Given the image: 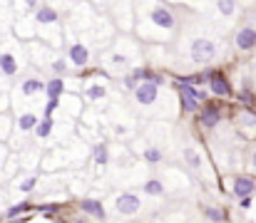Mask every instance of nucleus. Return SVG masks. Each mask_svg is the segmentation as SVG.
Listing matches in <instances>:
<instances>
[{"mask_svg": "<svg viewBox=\"0 0 256 223\" xmlns=\"http://www.w3.org/2000/svg\"><path fill=\"white\" fill-rule=\"evenodd\" d=\"M134 20L142 42H167L179 30V15L167 0H134Z\"/></svg>", "mask_w": 256, "mask_h": 223, "instance_id": "f257e3e1", "label": "nucleus"}, {"mask_svg": "<svg viewBox=\"0 0 256 223\" xmlns=\"http://www.w3.org/2000/svg\"><path fill=\"white\" fill-rule=\"evenodd\" d=\"M142 40H132L127 35H117L110 47L102 52V67L112 74H130L134 70L137 60L142 57V47H140Z\"/></svg>", "mask_w": 256, "mask_h": 223, "instance_id": "f03ea898", "label": "nucleus"}, {"mask_svg": "<svg viewBox=\"0 0 256 223\" xmlns=\"http://www.w3.org/2000/svg\"><path fill=\"white\" fill-rule=\"evenodd\" d=\"M32 20H35V27H38V37L42 42H48L58 50H65V25H62V12H60L58 5L45 0L35 10Z\"/></svg>", "mask_w": 256, "mask_h": 223, "instance_id": "7ed1b4c3", "label": "nucleus"}, {"mask_svg": "<svg viewBox=\"0 0 256 223\" xmlns=\"http://www.w3.org/2000/svg\"><path fill=\"white\" fill-rule=\"evenodd\" d=\"M28 60H30V55H28V42L25 40L10 35L8 40L0 42V74H5L8 79L25 74Z\"/></svg>", "mask_w": 256, "mask_h": 223, "instance_id": "20e7f679", "label": "nucleus"}, {"mask_svg": "<svg viewBox=\"0 0 256 223\" xmlns=\"http://www.w3.org/2000/svg\"><path fill=\"white\" fill-rule=\"evenodd\" d=\"M94 7H100V12L112 20L114 27L120 30H132L134 27V0H90Z\"/></svg>", "mask_w": 256, "mask_h": 223, "instance_id": "39448f33", "label": "nucleus"}, {"mask_svg": "<svg viewBox=\"0 0 256 223\" xmlns=\"http://www.w3.org/2000/svg\"><path fill=\"white\" fill-rule=\"evenodd\" d=\"M186 60L192 65H209L216 60L219 55V42L214 35H206V32H196V35H189L186 37Z\"/></svg>", "mask_w": 256, "mask_h": 223, "instance_id": "423d86ee", "label": "nucleus"}, {"mask_svg": "<svg viewBox=\"0 0 256 223\" xmlns=\"http://www.w3.org/2000/svg\"><path fill=\"white\" fill-rule=\"evenodd\" d=\"M65 57H68L70 67H75V70H85L92 60V45L82 40L80 35L70 32L68 27H65Z\"/></svg>", "mask_w": 256, "mask_h": 223, "instance_id": "0eeeda50", "label": "nucleus"}, {"mask_svg": "<svg viewBox=\"0 0 256 223\" xmlns=\"http://www.w3.org/2000/svg\"><path fill=\"white\" fill-rule=\"evenodd\" d=\"M234 50L236 52H254L256 50V22L254 20H246V22H242L239 27H236V32H234Z\"/></svg>", "mask_w": 256, "mask_h": 223, "instance_id": "6e6552de", "label": "nucleus"}, {"mask_svg": "<svg viewBox=\"0 0 256 223\" xmlns=\"http://www.w3.org/2000/svg\"><path fill=\"white\" fill-rule=\"evenodd\" d=\"M162 102V87L154 84V82H142L137 89H134V104L142 107V109H152Z\"/></svg>", "mask_w": 256, "mask_h": 223, "instance_id": "1a4fd4ad", "label": "nucleus"}, {"mask_svg": "<svg viewBox=\"0 0 256 223\" xmlns=\"http://www.w3.org/2000/svg\"><path fill=\"white\" fill-rule=\"evenodd\" d=\"M204 99H206V94L202 89H196L194 84H189V82L179 84V104L184 112H196L204 104Z\"/></svg>", "mask_w": 256, "mask_h": 223, "instance_id": "9d476101", "label": "nucleus"}, {"mask_svg": "<svg viewBox=\"0 0 256 223\" xmlns=\"http://www.w3.org/2000/svg\"><path fill=\"white\" fill-rule=\"evenodd\" d=\"M45 82H48V79H42L35 70H32V72H25V74H20V79H18V92H20L22 97L42 94V92H45Z\"/></svg>", "mask_w": 256, "mask_h": 223, "instance_id": "9b49d317", "label": "nucleus"}, {"mask_svg": "<svg viewBox=\"0 0 256 223\" xmlns=\"http://www.w3.org/2000/svg\"><path fill=\"white\" fill-rule=\"evenodd\" d=\"M212 5H214L216 17L224 20V22H234V20L242 15V5H239V0H212Z\"/></svg>", "mask_w": 256, "mask_h": 223, "instance_id": "f8f14e48", "label": "nucleus"}, {"mask_svg": "<svg viewBox=\"0 0 256 223\" xmlns=\"http://www.w3.org/2000/svg\"><path fill=\"white\" fill-rule=\"evenodd\" d=\"M12 25H15V7H12V0H0V42L10 37Z\"/></svg>", "mask_w": 256, "mask_h": 223, "instance_id": "ddd939ff", "label": "nucleus"}, {"mask_svg": "<svg viewBox=\"0 0 256 223\" xmlns=\"http://www.w3.org/2000/svg\"><path fill=\"white\" fill-rule=\"evenodd\" d=\"M140 209H142V199H140L137 194L124 191V194L117 196V211H120L122 216H134Z\"/></svg>", "mask_w": 256, "mask_h": 223, "instance_id": "4468645a", "label": "nucleus"}, {"mask_svg": "<svg viewBox=\"0 0 256 223\" xmlns=\"http://www.w3.org/2000/svg\"><path fill=\"white\" fill-rule=\"evenodd\" d=\"M38 122H40V117H38V112H32V109H28V112H20L18 117H15V134H30V132H35V127H38Z\"/></svg>", "mask_w": 256, "mask_h": 223, "instance_id": "2eb2a0df", "label": "nucleus"}, {"mask_svg": "<svg viewBox=\"0 0 256 223\" xmlns=\"http://www.w3.org/2000/svg\"><path fill=\"white\" fill-rule=\"evenodd\" d=\"M206 82H209V89H212L216 97H229V94H232L229 79L224 77V72H206Z\"/></svg>", "mask_w": 256, "mask_h": 223, "instance_id": "dca6fc26", "label": "nucleus"}, {"mask_svg": "<svg viewBox=\"0 0 256 223\" xmlns=\"http://www.w3.org/2000/svg\"><path fill=\"white\" fill-rule=\"evenodd\" d=\"M219 122H222V109L216 104H204L202 107V114H199V124L204 129H214Z\"/></svg>", "mask_w": 256, "mask_h": 223, "instance_id": "f3484780", "label": "nucleus"}, {"mask_svg": "<svg viewBox=\"0 0 256 223\" xmlns=\"http://www.w3.org/2000/svg\"><path fill=\"white\" fill-rule=\"evenodd\" d=\"M100 79V77H97ZM97 79H90L85 87H82V97L87 102H100V99H107V84L104 82H97Z\"/></svg>", "mask_w": 256, "mask_h": 223, "instance_id": "a211bd4d", "label": "nucleus"}, {"mask_svg": "<svg viewBox=\"0 0 256 223\" xmlns=\"http://www.w3.org/2000/svg\"><path fill=\"white\" fill-rule=\"evenodd\" d=\"M232 191H234L236 199H246V196H252V194L256 191V179H252V176H236L234 184H232Z\"/></svg>", "mask_w": 256, "mask_h": 223, "instance_id": "6ab92c4d", "label": "nucleus"}, {"mask_svg": "<svg viewBox=\"0 0 256 223\" xmlns=\"http://www.w3.org/2000/svg\"><path fill=\"white\" fill-rule=\"evenodd\" d=\"M62 92H65V77H50L48 82H45V97L48 99H60L62 97Z\"/></svg>", "mask_w": 256, "mask_h": 223, "instance_id": "aec40b11", "label": "nucleus"}, {"mask_svg": "<svg viewBox=\"0 0 256 223\" xmlns=\"http://www.w3.org/2000/svg\"><path fill=\"white\" fill-rule=\"evenodd\" d=\"M42 5V0H12V7H15V17H28V15H35V10Z\"/></svg>", "mask_w": 256, "mask_h": 223, "instance_id": "412c9836", "label": "nucleus"}, {"mask_svg": "<svg viewBox=\"0 0 256 223\" xmlns=\"http://www.w3.org/2000/svg\"><path fill=\"white\" fill-rule=\"evenodd\" d=\"M52 114H42L40 117V122H38V127H35V139H48L50 137V132H52Z\"/></svg>", "mask_w": 256, "mask_h": 223, "instance_id": "4be33fe9", "label": "nucleus"}, {"mask_svg": "<svg viewBox=\"0 0 256 223\" xmlns=\"http://www.w3.org/2000/svg\"><path fill=\"white\" fill-rule=\"evenodd\" d=\"M80 209L90 214V216H94V219H104V209H102V204L100 201H94V199H82L80 201Z\"/></svg>", "mask_w": 256, "mask_h": 223, "instance_id": "5701e85b", "label": "nucleus"}, {"mask_svg": "<svg viewBox=\"0 0 256 223\" xmlns=\"http://www.w3.org/2000/svg\"><path fill=\"white\" fill-rule=\"evenodd\" d=\"M236 124H239L244 132L256 134V114H252V112H239V114H236Z\"/></svg>", "mask_w": 256, "mask_h": 223, "instance_id": "b1692460", "label": "nucleus"}, {"mask_svg": "<svg viewBox=\"0 0 256 223\" xmlns=\"http://www.w3.org/2000/svg\"><path fill=\"white\" fill-rule=\"evenodd\" d=\"M182 156H184V164H186L189 169H196V171L202 169V156H199V151L194 147H184V154H182Z\"/></svg>", "mask_w": 256, "mask_h": 223, "instance_id": "393cba45", "label": "nucleus"}, {"mask_svg": "<svg viewBox=\"0 0 256 223\" xmlns=\"http://www.w3.org/2000/svg\"><path fill=\"white\" fill-rule=\"evenodd\" d=\"M10 132H12V119H10V114L0 112V144L10 137Z\"/></svg>", "mask_w": 256, "mask_h": 223, "instance_id": "a878e982", "label": "nucleus"}, {"mask_svg": "<svg viewBox=\"0 0 256 223\" xmlns=\"http://www.w3.org/2000/svg\"><path fill=\"white\" fill-rule=\"evenodd\" d=\"M8 97H10V84H8V77L0 74V112L8 109Z\"/></svg>", "mask_w": 256, "mask_h": 223, "instance_id": "bb28decb", "label": "nucleus"}, {"mask_svg": "<svg viewBox=\"0 0 256 223\" xmlns=\"http://www.w3.org/2000/svg\"><path fill=\"white\" fill-rule=\"evenodd\" d=\"M94 164H100V166L110 164V149H107V144H97L94 147Z\"/></svg>", "mask_w": 256, "mask_h": 223, "instance_id": "cd10ccee", "label": "nucleus"}, {"mask_svg": "<svg viewBox=\"0 0 256 223\" xmlns=\"http://www.w3.org/2000/svg\"><path fill=\"white\" fill-rule=\"evenodd\" d=\"M142 159L147 161V164H160L162 159H164V154L160 151L157 147H150V149H144V154H142Z\"/></svg>", "mask_w": 256, "mask_h": 223, "instance_id": "c85d7f7f", "label": "nucleus"}, {"mask_svg": "<svg viewBox=\"0 0 256 223\" xmlns=\"http://www.w3.org/2000/svg\"><path fill=\"white\" fill-rule=\"evenodd\" d=\"M204 216H206L209 221H214V223L224 221V211H222V209H212V206H206V209H204Z\"/></svg>", "mask_w": 256, "mask_h": 223, "instance_id": "c756f323", "label": "nucleus"}, {"mask_svg": "<svg viewBox=\"0 0 256 223\" xmlns=\"http://www.w3.org/2000/svg\"><path fill=\"white\" fill-rule=\"evenodd\" d=\"M35 184H38V176H32V174H30V176H25V179L18 184V189H20V191H32V189H35Z\"/></svg>", "mask_w": 256, "mask_h": 223, "instance_id": "7c9ffc66", "label": "nucleus"}, {"mask_svg": "<svg viewBox=\"0 0 256 223\" xmlns=\"http://www.w3.org/2000/svg\"><path fill=\"white\" fill-rule=\"evenodd\" d=\"M164 191V186L160 184V181H147L144 184V194H152V196H160Z\"/></svg>", "mask_w": 256, "mask_h": 223, "instance_id": "2f4dec72", "label": "nucleus"}, {"mask_svg": "<svg viewBox=\"0 0 256 223\" xmlns=\"http://www.w3.org/2000/svg\"><path fill=\"white\" fill-rule=\"evenodd\" d=\"M28 209H30V204H18V206H12V209L8 211V216L12 219V216H18V214H25Z\"/></svg>", "mask_w": 256, "mask_h": 223, "instance_id": "473e14b6", "label": "nucleus"}, {"mask_svg": "<svg viewBox=\"0 0 256 223\" xmlns=\"http://www.w3.org/2000/svg\"><path fill=\"white\" fill-rule=\"evenodd\" d=\"M242 102H244V104H254V94H252L249 89H242Z\"/></svg>", "mask_w": 256, "mask_h": 223, "instance_id": "72a5a7b5", "label": "nucleus"}, {"mask_svg": "<svg viewBox=\"0 0 256 223\" xmlns=\"http://www.w3.org/2000/svg\"><path fill=\"white\" fill-rule=\"evenodd\" d=\"M239 206H242V209H249V206H252V196H246V199H239Z\"/></svg>", "mask_w": 256, "mask_h": 223, "instance_id": "f704fd0d", "label": "nucleus"}, {"mask_svg": "<svg viewBox=\"0 0 256 223\" xmlns=\"http://www.w3.org/2000/svg\"><path fill=\"white\" fill-rule=\"evenodd\" d=\"M249 169H252V171L256 174V149L252 151V159H249Z\"/></svg>", "mask_w": 256, "mask_h": 223, "instance_id": "c9c22d12", "label": "nucleus"}, {"mask_svg": "<svg viewBox=\"0 0 256 223\" xmlns=\"http://www.w3.org/2000/svg\"><path fill=\"white\" fill-rule=\"evenodd\" d=\"M252 79H256V57L252 60Z\"/></svg>", "mask_w": 256, "mask_h": 223, "instance_id": "e433bc0d", "label": "nucleus"}, {"mask_svg": "<svg viewBox=\"0 0 256 223\" xmlns=\"http://www.w3.org/2000/svg\"><path fill=\"white\" fill-rule=\"evenodd\" d=\"M167 2H184V0H167Z\"/></svg>", "mask_w": 256, "mask_h": 223, "instance_id": "4c0bfd02", "label": "nucleus"}, {"mask_svg": "<svg viewBox=\"0 0 256 223\" xmlns=\"http://www.w3.org/2000/svg\"><path fill=\"white\" fill-rule=\"evenodd\" d=\"M246 2H254V0H246Z\"/></svg>", "mask_w": 256, "mask_h": 223, "instance_id": "58836bf2", "label": "nucleus"}]
</instances>
